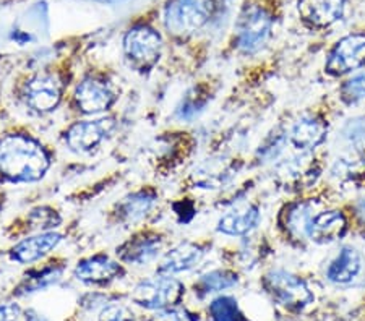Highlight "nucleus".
<instances>
[{
  "instance_id": "31",
  "label": "nucleus",
  "mask_w": 365,
  "mask_h": 321,
  "mask_svg": "<svg viewBox=\"0 0 365 321\" xmlns=\"http://www.w3.org/2000/svg\"><path fill=\"white\" fill-rule=\"evenodd\" d=\"M25 312L21 310L19 303H4L0 305V321H20Z\"/></svg>"
},
{
  "instance_id": "28",
  "label": "nucleus",
  "mask_w": 365,
  "mask_h": 321,
  "mask_svg": "<svg viewBox=\"0 0 365 321\" xmlns=\"http://www.w3.org/2000/svg\"><path fill=\"white\" fill-rule=\"evenodd\" d=\"M339 96L347 106H354L365 99V72L357 73L354 77L344 81L339 90Z\"/></svg>"
},
{
  "instance_id": "33",
  "label": "nucleus",
  "mask_w": 365,
  "mask_h": 321,
  "mask_svg": "<svg viewBox=\"0 0 365 321\" xmlns=\"http://www.w3.org/2000/svg\"><path fill=\"white\" fill-rule=\"evenodd\" d=\"M357 214H359V218L362 219V223L365 224V200H362L357 204Z\"/></svg>"
},
{
  "instance_id": "25",
  "label": "nucleus",
  "mask_w": 365,
  "mask_h": 321,
  "mask_svg": "<svg viewBox=\"0 0 365 321\" xmlns=\"http://www.w3.org/2000/svg\"><path fill=\"white\" fill-rule=\"evenodd\" d=\"M210 101V93L203 86H193L187 91V95L180 99V102L175 107V117L179 120H192L203 112L206 104Z\"/></svg>"
},
{
  "instance_id": "4",
  "label": "nucleus",
  "mask_w": 365,
  "mask_h": 321,
  "mask_svg": "<svg viewBox=\"0 0 365 321\" xmlns=\"http://www.w3.org/2000/svg\"><path fill=\"white\" fill-rule=\"evenodd\" d=\"M273 16L262 5L250 4L240 11L235 23L234 44L242 54H257L272 38Z\"/></svg>"
},
{
  "instance_id": "18",
  "label": "nucleus",
  "mask_w": 365,
  "mask_h": 321,
  "mask_svg": "<svg viewBox=\"0 0 365 321\" xmlns=\"http://www.w3.org/2000/svg\"><path fill=\"white\" fill-rule=\"evenodd\" d=\"M344 7L346 0H299L297 10L305 25L325 29L341 20Z\"/></svg>"
},
{
  "instance_id": "20",
  "label": "nucleus",
  "mask_w": 365,
  "mask_h": 321,
  "mask_svg": "<svg viewBox=\"0 0 365 321\" xmlns=\"http://www.w3.org/2000/svg\"><path fill=\"white\" fill-rule=\"evenodd\" d=\"M262 219L260 209L257 204H242L222 214L217 221V232L231 237H242L250 233Z\"/></svg>"
},
{
  "instance_id": "16",
  "label": "nucleus",
  "mask_w": 365,
  "mask_h": 321,
  "mask_svg": "<svg viewBox=\"0 0 365 321\" xmlns=\"http://www.w3.org/2000/svg\"><path fill=\"white\" fill-rule=\"evenodd\" d=\"M62 233L54 231L38 232L15 243L10 250V258L20 263V265H31V263L43 260L44 256L54 252L58 243L62 242Z\"/></svg>"
},
{
  "instance_id": "13",
  "label": "nucleus",
  "mask_w": 365,
  "mask_h": 321,
  "mask_svg": "<svg viewBox=\"0 0 365 321\" xmlns=\"http://www.w3.org/2000/svg\"><path fill=\"white\" fill-rule=\"evenodd\" d=\"M163 237L160 233L143 231L127 238L120 247H117V256L122 263L130 266H146L161 255Z\"/></svg>"
},
{
  "instance_id": "29",
  "label": "nucleus",
  "mask_w": 365,
  "mask_h": 321,
  "mask_svg": "<svg viewBox=\"0 0 365 321\" xmlns=\"http://www.w3.org/2000/svg\"><path fill=\"white\" fill-rule=\"evenodd\" d=\"M148 321H198V317L187 308L175 305L155 312Z\"/></svg>"
},
{
  "instance_id": "27",
  "label": "nucleus",
  "mask_w": 365,
  "mask_h": 321,
  "mask_svg": "<svg viewBox=\"0 0 365 321\" xmlns=\"http://www.w3.org/2000/svg\"><path fill=\"white\" fill-rule=\"evenodd\" d=\"M28 223L38 232H47L56 229V227L62 223V219L56 209H52L49 206H38L29 211Z\"/></svg>"
},
{
  "instance_id": "7",
  "label": "nucleus",
  "mask_w": 365,
  "mask_h": 321,
  "mask_svg": "<svg viewBox=\"0 0 365 321\" xmlns=\"http://www.w3.org/2000/svg\"><path fill=\"white\" fill-rule=\"evenodd\" d=\"M63 90H66V83L61 75L54 72H41L26 80L21 90V98L33 112L43 115L61 106Z\"/></svg>"
},
{
  "instance_id": "30",
  "label": "nucleus",
  "mask_w": 365,
  "mask_h": 321,
  "mask_svg": "<svg viewBox=\"0 0 365 321\" xmlns=\"http://www.w3.org/2000/svg\"><path fill=\"white\" fill-rule=\"evenodd\" d=\"M98 321H137L135 313L122 303H109L104 305L98 315Z\"/></svg>"
},
{
  "instance_id": "12",
  "label": "nucleus",
  "mask_w": 365,
  "mask_h": 321,
  "mask_svg": "<svg viewBox=\"0 0 365 321\" xmlns=\"http://www.w3.org/2000/svg\"><path fill=\"white\" fill-rule=\"evenodd\" d=\"M347 232L346 216L338 209H325V211L312 213L304 229V238L325 245L341 241Z\"/></svg>"
},
{
  "instance_id": "9",
  "label": "nucleus",
  "mask_w": 365,
  "mask_h": 321,
  "mask_svg": "<svg viewBox=\"0 0 365 321\" xmlns=\"http://www.w3.org/2000/svg\"><path fill=\"white\" fill-rule=\"evenodd\" d=\"M115 91L108 80L98 75H88L76 85L73 106L85 115H99L115 104Z\"/></svg>"
},
{
  "instance_id": "26",
  "label": "nucleus",
  "mask_w": 365,
  "mask_h": 321,
  "mask_svg": "<svg viewBox=\"0 0 365 321\" xmlns=\"http://www.w3.org/2000/svg\"><path fill=\"white\" fill-rule=\"evenodd\" d=\"M211 321H250L234 297L221 295L208 305Z\"/></svg>"
},
{
  "instance_id": "17",
  "label": "nucleus",
  "mask_w": 365,
  "mask_h": 321,
  "mask_svg": "<svg viewBox=\"0 0 365 321\" xmlns=\"http://www.w3.org/2000/svg\"><path fill=\"white\" fill-rule=\"evenodd\" d=\"M205 248L195 242H180L168 250L156 268L158 274L175 276V274L192 271L205 258Z\"/></svg>"
},
{
  "instance_id": "21",
  "label": "nucleus",
  "mask_w": 365,
  "mask_h": 321,
  "mask_svg": "<svg viewBox=\"0 0 365 321\" xmlns=\"http://www.w3.org/2000/svg\"><path fill=\"white\" fill-rule=\"evenodd\" d=\"M158 203V195L155 190L151 189H141L137 191H132L127 196H123L122 200L117 203L115 214L119 218L120 223L123 224H135L140 223L141 219H145L148 216L153 208Z\"/></svg>"
},
{
  "instance_id": "15",
  "label": "nucleus",
  "mask_w": 365,
  "mask_h": 321,
  "mask_svg": "<svg viewBox=\"0 0 365 321\" xmlns=\"http://www.w3.org/2000/svg\"><path fill=\"white\" fill-rule=\"evenodd\" d=\"M328 120L322 114H305L291 127L287 142L300 153L315 149L327 140Z\"/></svg>"
},
{
  "instance_id": "23",
  "label": "nucleus",
  "mask_w": 365,
  "mask_h": 321,
  "mask_svg": "<svg viewBox=\"0 0 365 321\" xmlns=\"http://www.w3.org/2000/svg\"><path fill=\"white\" fill-rule=\"evenodd\" d=\"M63 271H66V266L56 265V263H49V265H44L43 268L31 270L23 276L20 284L16 285L15 294L26 297L49 289L62 281Z\"/></svg>"
},
{
  "instance_id": "19",
  "label": "nucleus",
  "mask_w": 365,
  "mask_h": 321,
  "mask_svg": "<svg viewBox=\"0 0 365 321\" xmlns=\"http://www.w3.org/2000/svg\"><path fill=\"white\" fill-rule=\"evenodd\" d=\"M235 171L237 169L234 161L226 157H211L195 167L192 174V182L198 189L217 190L231 182Z\"/></svg>"
},
{
  "instance_id": "24",
  "label": "nucleus",
  "mask_w": 365,
  "mask_h": 321,
  "mask_svg": "<svg viewBox=\"0 0 365 321\" xmlns=\"http://www.w3.org/2000/svg\"><path fill=\"white\" fill-rule=\"evenodd\" d=\"M237 273L231 270H213L198 278V281L195 283V292L202 295L216 294V292L234 288V285H237Z\"/></svg>"
},
{
  "instance_id": "14",
  "label": "nucleus",
  "mask_w": 365,
  "mask_h": 321,
  "mask_svg": "<svg viewBox=\"0 0 365 321\" xmlns=\"http://www.w3.org/2000/svg\"><path fill=\"white\" fill-rule=\"evenodd\" d=\"M279 180L291 189H305L315 182L320 175V166L312 154V151H305L296 156L281 161L276 167Z\"/></svg>"
},
{
  "instance_id": "32",
  "label": "nucleus",
  "mask_w": 365,
  "mask_h": 321,
  "mask_svg": "<svg viewBox=\"0 0 365 321\" xmlns=\"http://www.w3.org/2000/svg\"><path fill=\"white\" fill-rule=\"evenodd\" d=\"M23 318H25V321H51L49 318L44 317V315H41L39 312L33 310V308L26 310L25 315H23Z\"/></svg>"
},
{
  "instance_id": "22",
  "label": "nucleus",
  "mask_w": 365,
  "mask_h": 321,
  "mask_svg": "<svg viewBox=\"0 0 365 321\" xmlns=\"http://www.w3.org/2000/svg\"><path fill=\"white\" fill-rule=\"evenodd\" d=\"M364 271L362 255L352 247H344L336 255L327 270V278L329 283L336 285H349L356 283Z\"/></svg>"
},
{
  "instance_id": "8",
  "label": "nucleus",
  "mask_w": 365,
  "mask_h": 321,
  "mask_svg": "<svg viewBox=\"0 0 365 321\" xmlns=\"http://www.w3.org/2000/svg\"><path fill=\"white\" fill-rule=\"evenodd\" d=\"M115 125L113 117L75 122L63 132V142L76 154H91L113 137Z\"/></svg>"
},
{
  "instance_id": "3",
  "label": "nucleus",
  "mask_w": 365,
  "mask_h": 321,
  "mask_svg": "<svg viewBox=\"0 0 365 321\" xmlns=\"http://www.w3.org/2000/svg\"><path fill=\"white\" fill-rule=\"evenodd\" d=\"M163 54V38L145 23L132 26L123 36V56L128 65L140 73H148L158 65Z\"/></svg>"
},
{
  "instance_id": "11",
  "label": "nucleus",
  "mask_w": 365,
  "mask_h": 321,
  "mask_svg": "<svg viewBox=\"0 0 365 321\" xmlns=\"http://www.w3.org/2000/svg\"><path fill=\"white\" fill-rule=\"evenodd\" d=\"M125 270L119 261L106 253H96L76 263L73 278L86 285H108L122 279Z\"/></svg>"
},
{
  "instance_id": "5",
  "label": "nucleus",
  "mask_w": 365,
  "mask_h": 321,
  "mask_svg": "<svg viewBox=\"0 0 365 321\" xmlns=\"http://www.w3.org/2000/svg\"><path fill=\"white\" fill-rule=\"evenodd\" d=\"M185 295V285L174 276L156 274V276L143 279L135 285L130 300L133 305L145 310H163V308L179 305Z\"/></svg>"
},
{
  "instance_id": "10",
  "label": "nucleus",
  "mask_w": 365,
  "mask_h": 321,
  "mask_svg": "<svg viewBox=\"0 0 365 321\" xmlns=\"http://www.w3.org/2000/svg\"><path fill=\"white\" fill-rule=\"evenodd\" d=\"M365 67V33H352L339 39L328 56L325 70L331 77H343Z\"/></svg>"
},
{
  "instance_id": "6",
  "label": "nucleus",
  "mask_w": 365,
  "mask_h": 321,
  "mask_svg": "<svg viewBox=\"0 0 365 321\" xmlns=\"http://www.w3.org/2000/svg\"><path fill=\"white\" fill-rule=\"evenodd\" d=\"M263 288L282 307L294 312L304 310L315 297L307 283L286 270H272L263 276Z\"/></svg>"
},
{
  "instance_id": "1",
  "label": "nucleus",
  "mask_w": 365,
  "mask_h": 321,
  "mask_svg": "<svg viewBox=\"0 0 365 321\" xmlns=\"http://www.w3.org/2000/svg\"><path fill=\"white\" fill-rule=\"evenodd\" d=\"M52 166L46 146L26 133H9L0 138V177L11 184H33Z\"/></svg>"
},
{
  "instance_id": "2",
  "label": "nucleus",
  "mask_w": 365,
  "mask_h": 321,
  "mask_svg": "<svg viewBox=\"0 0 365 321\" xmlns=\"http://www.w3.org/2000/svg\"><path fill=\"white\" fill-rule=\"evenodd\" d=\"M215 9V0H168L164 26L175 38H188L211 20Z\"/></svg>"
}]
</instances>
